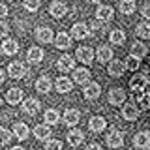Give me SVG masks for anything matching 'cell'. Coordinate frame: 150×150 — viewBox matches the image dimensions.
Masks as SVG:
<instances>
[{"instance_id": "obj_24", "label": "cell", "mask_w": 150, "mask_h": 150, "mask_svg": "<svg viewBox=\"0 0 150 150\" xmlns=\"http://www.w3.org/2000/svg\"><path fill=\"white\" fill-rule=\"evenodd\" d=\"M112 8L111 6H100L98 8V11H96V17L100 19V21H103V23H107V21H111L112 19Z\"/></svg>"}, {"instance_id": "obj_44", "label": "cell", "mask_w": 150, "mask_h": 150, "mask_svg": "<svg viewBox=\"0 0 150 150\" xmlns=\"http://www.w3.org/2000/svg\"><path fill=\"white\" fill-rule=\"evenodd\" d=\"M4 77H6V75H4V71H2V69H0V84L4 83Z\"/></svg>"}, {"instance_id": "obj_9", "label": "cell", "mask_w": 150, "mask_h": 150, "mask_svg": "<svg viewBox=\"0 0 150 150\" xmlns=\"http://www.w3.org/2000/svg\"><path fill=\"white\" fill-rule=\"evenodd\" d=\"M6 101L9 105H17V103L23 101V90L21 88H9L6 92Z\"/></svg>"}, {"instance_id": "obj_20", "label": "cell", "mask_w": 150, "mask_h": 150, "mask_svg": "<svg viewBox=\"0 0 150 150\" xmlns=\"http://www.w3.org/2000/svg\"><path fill=\"white\" fill-rule=\"evenodd\" d=\"M36 38L41 41V43H51V41H53V30L47 28V26L38 28V30H36Z\"/></svg>"}, {"instance_id": "obj_11", "label": "cell", "mask_w": 150, "mask_h": 150, "mask_svg": "<svg viewBox=\"0 0 150 150\" xmlns=\"http://www.w3.org/2000/svg\"><path fill=\"white\" fill-rule=\"evenodd\" d=\"M133 100L137 103V107H143V109H148L150 107V92H135L133 94Z\"/></svg>"}, {"instance_id": "obj_26", "label": "cell", "mask_w": 150, "mask_h": 150, "mask_svg": "<svg viewBox=\"0 0 150 150\" xmlns=\"http://www.w3.org/2000/svg\"><path fill=\"white\" fill-rule=\"evenodd\" d=\"M26 58H28V62H32V64H40L41 60H43V51H41L40 47H30Z\"/></svg>"}, {"instance_id": "obj_34", "label": "cell", "mask_w": 150, "mask_h": 150, "mask_svg": "<svg viewBox=\"0 0 150 150\" xmlns=\"http://www.w3.org/2000/svg\"><path fill=\"white\" fill-rule=\"evenodd\" d=\"M109 40H111V43H115V45H120V43H124L126 36H124V32H122V30H111V34H109Z\"/></svg>"}, {"instance_id": "obj_18", "label": "cell", "mask_w": 150, "mask_h": 150, "mask_svg": "<svg viewBox=\"0 0 150 150\" xmlns=\"http://www.w3.org/2000/svg\"><path fill=\"white\" fill-rule=\"evenodd\" d=\"M54 45H56V49H69V45H71V38H69V34L60 32V34L54 38Z\"/></svg>"}, {"instance_id": "obj_22", "label": "cell", "mask_w": 150, "mask_h": 150, "mask_svg": "<svg viewBox=\"0 0 150 150\" xmlns=\"http://www.w3.org/2000/svg\"><path fill=\"white\" fill-rule=\"evenodd\" d=\"M2 53H4V54H8V56L17 54V53H19V45H17V41H15V40H6V41L2 43Z\"/></svg>"}, {"instance_id": "obj_16", "label": "cell", "mask_w": 150, "mask_h": 150, "mask_svg": "<svg viewBox=\"0 0 150 150\" xmlns=\"http://www.w3.org/2000/svg\"><path fill=\"white\" fill-rule=\"evenodd\" d=\"M88 126H90V129L94 131V133H100V131L105 129V126H107V122L103 116H92L90 122H88Z\"/></svg>"}, {"instance_id": "obj_42", "label": "cell", "mask_w": 150, "mask_h": 150, "mask_svg": "<svg viewBox=\"0 0 150 150\" xmlns=\"http://www.w3.org/2000/svg\"><path fill=\"white\" fill-rule=\"evenodd\" d=\"M86 150H103V148L98 143H92V144H88V146H86Z\"/></svg>"}, {"instance_id": "obj_36", "label": "cell", "mask_w": 150, "mask_h": 150, "mask_svg": "<svg viewBox=\"0 0 150 150\" xmlns=\"http://www.w3.org/2000/svg\"><path fill=\"white\" fill-rule=\"evenodd\" d=\"M11 141V133L6 128H0V144H8Z\"/></svg>"}, {"instance_id": "obj_23", "label": "cell", "mask_w": 150, "mask_h": 150, "mask_svg": "<svg viewBox=\"0 0 150 150\" xmlns=\"http://www.w3.org/2000/svg\"><path fill=\"white\" fill-rule=\"evenodd\" d=\"M83 139H84V135H83L81 129H71V131L68 133V143H69V146H79V144L83 143Z\"/></svg>"}, {"instance_id": "obj_35", "label": "cell", "mask_w": 150, "mask_h": 150, "mask_svg": "<svg viewBox=\"0 0 150 150\" xmlns=\"http://www.w3.org/2000/svg\"><path fill=\"white\" fill-rule=\"evenodd\" d=\"M124 66H126L128 69H131V71H135V69L139 68V58H137V56H131V54H128V58H126Z\"/></svg>"}, {"instance_id": "obj_7", "label": "cell", "mask_w": 150, "mask_h": 150, "mask_svg": "<svg viewBox=\"0 0 150 150\" xmlns=\"http://www.w3.org/2000/svg\"><path fill=\"white\" fill-rule=\"evenodd\" d=\"M56 68L60 69V71H71L75 68V60L71 58L69 54H62L58 58V64H56Z\"/></svg>"}, {"instance_id": "obj_14", "label": "cell", "mask_w": 150, "mask_h": 150, "mask_svg": "<svg viewBox=\"0 0 150 150\" xmlns=\"http://www.w3.org/2000/svg\"><path fill=\"white\" fill-rule=\"evenodd\" d=\"M56 90H58L60 94H68V92H71V88H73V83L69 81L68 77H58L56 79Z\"/></svg>"}, {"instance_id": "obj_15", "label": "cell", "mask_w": 150, "mask_h": 150, "mask_svg": "<svg viewBox=\"0 0 150 150\" xmlns=\"http://www.w3.org/2000/svg\"><path fill=\"white\" fill-rule=\"evenodd\" d=\"M94 58V53L90 47H79L77 49V60H81L83 64H90Z\"/></svg>"}, {"instance_id": "obj_12", "label": "cell", "mask_w": 150, "mask_h": 150, "mask_svg": "<svg viewBox=\"0 0 150 150\" xmlns=\"http://www.w3.org/2000/svg\"><path fill=\"white\" fill-rule=\"evenodd\" d=\"M81 118V115H79L77 109H66L64 111V124L66 126H75Z\"/></svg>"}, {"instance_id": "obj_46", "label": "cell", "mask_w": 150, "mask_h": 150, "mask_svg": "<svg viewBox=\"0 0 150 150\" xmlns=\"http://www.w3.org/2000/svg\"><path fill=\"white\" fill-rule=\"evenodd\" d=\"M88 2H94V4H100V0H88Z\"/></svg>"}, {"instance_id": "obj_33", "label": "cell", "mask_w": 150, "mask_h": 150, "mask_svg": "<svg viewBox=\"0 0 150 150\" xmlns=\"http://www.w3.org/2000/svg\"><path fill=\"white\" fill-rule=\"evenodd\" d=\"M120 11L124 15H129V13L135 11V0H122L120 2Z\"/></svg>"}, {"instance_id": "obj_38", "label": "cell", "mask_w": 150, "mask_h": 150, "mask_svg": "<svg viewBox=\"0 0 150 150\" xmlns=\"http://www.w3.org/2000/svg\"><path fill=\"white\" fill-rule=\"evenodd\" d=\"M25 8L28 11H38L40 9V0H25Z\"/></svg>"}, {"instance_id": "obj_19", "label": "cell", "mask_w": 150, "mask_h": 150, "mask_svg": "<svg viewBox=\"0 0 150 150\" xmlns=\"http://www.w3.org/2000/svg\"><path fill=\"white\" fill-rule=\"evenodd\" d=\"M100 96V84L98 83H86L84 86V98L86 100H96Z\"/></svg>"}, {"instance_id": "obj_30", "label": "cell", "mask_w": 150, "mask_h": 150, "mask_svg": "<svg viewBox=\"0 0 150 150\" xmlns=\"http://www.w3.org/2000/svg\"><path fill=\"white\" fill-rule=\"evenodd\" d=\"M135 34L143 40H148L150 38V23H139L137 28H135Z\"/></svg>"}, {"instance_id": "obj_31", "label": "cell", "mask_w": 150, "mask_h": 150, "mask_svg": "<svg viewBox=\"0 0 150 150\" xmlns=\"http://www.w3.org/2000/svg\"><path fill=\"white\" fill-rule=\"evenodd\" d=\"M144 54H146V47L141 43V41H135V43H131V56H137V58L141 60Z\"/></svg>"}, {"instance_id": "obj_32", "label": "cell", "mask_w": 150, "mask_h": 150, "mask_svg": "<svg viewBox=\"0 0 150 150\" xmlns=\"http://www.w3.org/2000/svg\"><path fill=\"white\" fill-rule=\"evenodd\" d=\"M58 120H60V115H58L56 109H47L45 111V124L47 126L49 124H58Z\"/></svg>"}, {"instance_id": "obj_41", "label": "cell", "mask_w": 150, "mask_h": 150, "mask_svg": "<svg viewBox=\"0 0 150 150\" xmlns=\"http://www.w3.org/2000/svg\"><path fill=\"white\" fill-rule=\"evenodd\" d=\"M6 15H8V8L4 4H0V19H4Z\"/></svg>"}, {"instance_id": "obj_6", "label": "cell", "mask_w": 150, "mask_h": 150, "mask_svg": "<svg viewBox=\"0 0 150 150\" xmlns=\"http://www.w3.org/2000/svg\"><path fill=\"white\" fill-rule=\"evenodd\" d=\"M71 36L75 40H84V38L90 36V30H88V26L84 25V23H77V25H73V28H71Z\"/></svg>"}, {"instance_id": "obj_25", "label": "cell", "mask_w": 150, "mask_h": 150, "mask_svg": "<svg viewBox=\"0 0 150 150\" xmlns=\"http://www.w3.org/2000/svg\"><path fill=\"white\" fill-rule=\"evenodd\" d=\"M34 135H36V139L45 141V139H49V135H51V128L47 124H38L34 128Z\"/></svg>"}, {"instance_id": "obj_28", "label": "cell", "mask_w": 150, "mask_h": 150, "mask_svg": "<svg viewBox=\"0 0 150 150\" xmlns=\"http://www.w3.org/2000/svg\"><path fill=\"white\" fill-rule=\"evenodd\" d=\"M51 86H53V84H51V79L49 77H40L36 81V90L40 92V94H47L51 90Z\"/></svg>"}, {"instance_id": "obj_13", "label": "cell", "mask_w": 150, "mask_h": 150, "mask_svg": "<svg viewBox=\"0 0 150 150\" xmlns=\"http://www.w3.org/2000/svg\"><path fill=\"white\" fill-rule=\"evenodd\" d=\"M66 11H68V8H66V4H62V2H53V4L49 6V13H51L54 19L64 17Z\"/></svg>"}, {"instance_id": "obj_10", "label": "cell", "mask_w": 150, "mask_h": 150, "mask_svg": "<svg viewBox=\"0 0 150 150\" xmlns=\"http://www.w3.org/2000/svg\"><path fill=\"white\" fill-rule=\"evenodd\" d=\"M23 111L26 112V115H30V116H34L38 111H40V101L34 100V98H28V100L23 101Z\"/></svg>"}, {"instance_id": "obj_3", "label": "cell", "mask_w": 150, "mask_h": 150, "mask_svg": "<svg viewBox=\"0 0 150 150\" xmlns=\"http://www.w3.org/2000/svg\"><path fill=\"white\" fill-rule=\"evenodd\" d=\"M122 143H124V135H122L118 129L109 131V135H107V144H109L111 148H120Z\"/></svg>"}, {"instance_id": "obj_37", "label": "cell", "mask_w": 150, "mask_h": 150, "mask_svg": "<svg viewBox=\"0 0 150 150\" xmlns=\"http://www.w3.org/2000/svg\"><path fill=\"white\" fill-rule=\"evenodd\" d=\"M45 150H62V143L56 139H51V141H47Z\"/></svg>"}, {"instance_id": "obj_21", "label": "cell", "mask_w": 150, "mask_h": 150, "mask_svg": "<svg viewBox=\"0 0 150 150\" xmlns=\"http://www.w3.org/2000/svg\"><path fill=\"white\" fill-rule=\"evenodd\" d=\"M126 100V94L122 88H115V90L109 92V103H112V105H120V103H124Z\"/></svg>"}, {"instance_id": "obj_40", "label": "cell", "mask_w": 150, "mask_h": 150, "mask_svg": "<svg viewBox=\"0 0 150 150\" xmlns=\"http://www.w3.org/2000/svg\"><path fill=\"white\" fill-rule=\"evenodd\" d=\"M143 17H144V19H148V21H150V4H146V6L143 8Z\"/></svg>"}, {"instance_id": "obj_29", "label": "cell", "mask_w": 150, "mask_h": 150, "mask_svg": "<svg viewBox=\"0 0 150 150\" xmlns=\"http://www.w3.org/2000/svg\"><path fill=\"white\" fill-rule=\"evenodd\" d=\"M112 58V49L109 45H101L100 49H98V60L100 62H109Z\"/></svg>"}, {"instance_id": "obj_8", "label": "cell", "mask_w": 150, "mask_h": 150, "mask_svg": "<svg viewBox=\"0 0 150 150\" xmlns=\"http://www.w3.org/2000/svg\"><path fill=\"white\" fill-rule=\"evenodd\" d=\"M90 71H88L86 68H79V69H75L73 71V81L77 83V84H86V83H90Z\"/></svg>"}, {"instance_id": "obj_4", "label": "cell", "mask_w": 150, "mask_h": 150, "mask_svg": "<svg viewBox=\"0 0 150 150\" xmlns=\"http://www.w3.org/2000/svg\"><path fill=\"white\" fill-rule=\"evenodd\" d=\"M8 73H9V77H11V79L25 77V73H26L25 64H23V62H11V64H9V68H8Z\"/></svg>"}, {"instance_id": "obj_27", "label": "cell", "mask_w": 150, "mask_h": 150, "mask_svg": "<svg viewBox=\"0 0 150 150\" xmlns=\"http://www.w3.org/2000/svg\"><path fill=\"white\" fill-rule=\"evenodd\" d=\"M13 135H15L19 141H25L28 137V126L23 124V122H17V124L13 126Z\"/></svg>"}, {"instance_id": "obj_2", "label": "cell", "mask_w": 150, "mask_h": 150, "mask_svg": "<svg viewBox=\"0 0 150 150\" xmlns=\"http://www.w3.org/2000/svg\"><path fill=\"white\" fill-rule=\"evenodd\" d=\"M146 84H148V77L146 75H137V77H133L131 79V83H129V88H131V92H143L144 88H146Z\"/></svg>"}, {"instance_id": "obj_45", "label": "cell", "mask_w": 150, "mask_h": 150, "mask_svg": "<svg viewBox=\"0 0 150 150\" xmlns=\"http://www.w3.org/2000/svg\"><path fill=\"white\" fill-rule=\"evenodd\" d=\"M11 150H25V148H23V146H13Z\"/></svg>"}, {"instance_id": "obj_39", "label": "cell", "mask_w": 150, "mask_h": 150, "mask_svg": "<svg viewBox=\"0 0 150 150\" xmlns=\"http://www.w3.org/2000/svg\"><path fill=\"white\" fill-rule=\"evenodd\" d=\"M8 30H9L8 25H6L4 21H0V38H4V36H6V34H8Z\"/></svg>"}, {"instance_id": "obj_1", "label": "cell", "mask_w": 150, "mask_h": 150, "mask_svg": "<svg viewBox=\"0 0 150 150\" xmlns=\"http://www.w3.org/2000/svg\"><path fill=\"white\" fill-rule=\"evenodd\" d=\"M122 116H124L126 120H137L139 116V107L135 101H129L124 105V109H122Z\"/></svg>"}, {"instance_id": "obj_47", "label": "cell", "mask_w": 150, "mask_h": 150, "mask_svg": "<svg viewBox=\"0 0 150 150\" xmlns=\"http://www.w3.org/2000/svg\"><path fill=\"white\" fill-rule=\"evenodd\" d=\"M0 105H2V100H0Z\"/></svg>"}, {"instance_id": "obj_43", "label": "cell", "mask_w": 150, "mask_h": 150, "mask_svg": "<svg viewBox=\"0 0 150 150\" xmlns=\"http://www.w3.org/2000/svg\"><path fill=\"white\" fill-rule=\"evenodd\" d=\"M92 28H101V23H98V21H92Z\"/></svg>"}, {"instance_id": "obj_17", "label": "cell", "mask_w": 150, "mask_h": 150, "mask_svg": "<svg viewBox=\"0 0 150 150\" xmlns=\"http://www.w3.org/2000/svg\"><path fill=\"white\" fill-rule=\"evenodd\" d=\"M133 143H135L137 148H148L150 146V133H148V131H141V133L135 135Z\"/></svg>"}, {"instance_id": "obj_5", "label": "cell", "mask_w": 150, "mask_h": 150, "mask_svg": "<svg viewBox=\"0 0 150 150\" xmlns=\"http://www.w3.org/2000/svg\"><path fill=\"white\" fill-rule=\"evenodd\" d=\"M107 71H109V75H112V77H122L124 71H126V66H124V62H120V60H109Z\"/></svg>"}]
</instances>
